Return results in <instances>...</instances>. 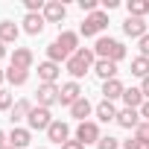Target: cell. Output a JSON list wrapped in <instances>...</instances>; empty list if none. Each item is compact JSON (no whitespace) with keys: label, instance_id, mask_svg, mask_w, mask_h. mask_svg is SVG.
I'll use <instances>...</instances> for the list:
<instances>
[{"label":"cell","instance_id":"cell-1","mask_svg":"<svg viewBox=\"0 0 149 149\" xmlns=\"http://www.w3.org/2000/svg\"><path fill=\"white\" fill-rule=\"evenodd\" d=\"M94 64H97V53H94V50H88V47H79L76 53L67 58L64 70L73 76V82H76V79H82V76H85V73H88Z\"/></svg>","mask_w":149,"mask_h":149},{"label":"cell","instance_id":"cell-2","mask_svg":"<svg viewBox=\"0 0 149 149\" xmlns=\"http://www.w3.org/2000/svg\"><path fill=\"white\" fill-rule=\"evenodd\" d=\"M94 53L100 56V58H108V61H123L126 58V47L117 41V38H108V35H100L97 38V44H94Z\"/></svg>","mask_w":149,"mask_h":149},{"label":"cell","instance_id":"cell-3","mask_svg":"<svg viewBox=\"0 0 149 149\" xmlns=\"http://www.w3.org/2000/svg\"><path fill=\"white\" fill-rule=\"evenodd\" d=\"M105 26H108V15L97 9L94 15H88V18H85V24H82V29H79V32H82L85 38H94V35H100Z\"/></svg>","mask_w":149,"mask_h":149},{"label":"cell","instance_id":"cell-4","mask_svg":"<svg viewBox=\"0 0 149 149\" xmlns=\"http://www.w3.org/2000/svg\"><path fill=\"white\" fill-rule=\"evenodd\" d=\"M26 123H29V129H32V132H47V129H50V123H53V114H50V108L35 105V108L29 111Z\"/></svg>","mask_w":149,"mask_h":149},{"label":"cell","instance_id":"cell-5","mask_svg":"<svg viewBox=\"0 0 149 149\" xmlns=\"http://www.w3.org/2000/svg\"><path fill=\"white\" fill-rule=\"evenodd\" d=\"M76 140H79L82 146H88V143H100V126H97L94 120L79 123V126H76Z\"/></svg>","mask_w":149,"mask_h":149},{"label":"cell","instance_id":"cell-6","mask_svg":"<svg viewBox=\"0 0 149 149\" xmlns=\"http://www.w3.org/2000/svg\"><path fill=\"white\" fill-rule=\"evenodd\" d=\"M67 18V6L61 3V0H47V6H44V21L47 24H61Z\"/></svg>","mask_w":149,"mask_h":149},{"label":"cell","instance_id":"cell-7","mask_svg":"<svg viewBox=\"0 0 149 149\" xmlns=\"http://www.w3.org/2000/svg\"><path fill=\"white\" fill-rule=\"evenodd\" d=\"M58 94H61V88H58V85H38V91H35V97H38V105H41V108L56 105V102H58Z\"/></svg>","mask_w":149,"mask_h":149},{"label":"cell","instance_id":"cell-8","mask_svg":"<svg viewBox=\"0 0 149 149\" xmlns=\"http://www.w3.org/2000/svg\"><path fill=\"white\" fill-rule=\"evenodd\" d=\"M58 76H61V64H56V61H41V64H38V79H41V85H56Z\"/></svg>","mask_w":149,"mask_h":149},{"label":"cell","instance_id":"cell-9","mask_svg":"<svg viewBox=\"0 0 149 149\" xmlns=\"http://www.w3.org/2000/svg\"><path fill=\"white\" fill-rule=\"evenodd\" d=\"M47 137H50L53 143L64 146V143H67V137H70V126H67L64 120H53V123H50V129H47Z\"/></svg>","mask_w":149,"mask_h":149},{"label":"cell","instance_id":"cell-10","mask_svg":"<svg viewBox=\"0 0 149 149\" xmlns=\"http://www.w3.org/2000/svg\"><path fill=\"white\" fill-rule=\"evenodd\" d=\"M76 100H82V88H79V82H64V85H61V94H58V102L70 108Z\"/></svg>","mask_w":149,"mask_h":149},{"label":"cell","instance_id":"cell-11","mask_svg":"<svg viewBox=\"0 0 149 149\" xmlns=\"http://www.w3.org/2000/svg\"><path fill=\"white\" fill-rule=\"evenodd\" d=\"M123 32H126L129 38H137V41H140V38L146 35V21H143V18H126V21H123Z\"/></svg>","mask_w":149,"mask_h":149},{"label":"cell","instance_id":"cell-12","mask_svg":"<svg viewBox=\"0 0 149 149\" xmlns=\"http://www.w3.org/2000/svg\"><path fill=\"white\" fill-rule=\"evenodd\" d=\"M114 123L123 126V129H137L140 126V111L137 108H123V111H117V120Z\"/></svg>","mask_w":149,"mask_h":149},{"label":"cell","instance_id":"cell-13","mask_svg":"<svg viewBox=\"0 0 149 149\" xmlns=\"http://www.w3.org/2000/svg\"><path fill=\"white\" fill-rule=\"evenodd\" d=\"M56 44L67 53V56H73L79 50V35L76 32H70V29H64V32H58V38H56Z\"/></svg>","mask_w":149,"mask_h":149},{"label":"cell","instance_id":"cell-14","mask_svg":"<svg viewBox=\"0 0 149 149\" xmlns=\"http://www.w3.org/2000/svg\"><path fill=\"white\" fill-rule=\"evenodd\" d=\"M123 91H126V85H123L120 79H108V82H102V100H108V102L123 100Z\"/></svg>","mask_w":149,"mask_h":149},{"label":"cell","instance_id":"cell-15","mask_svg":"<svg viewBox=\"0 0 149 149\" xmlns=\"http://www.w3.org/2000/svg\"><path fill=\"white\" fill-rule=\"evenodd\" d=\"M29 140H32V132H29V129L15 126V129L9 132V146H12V149H24V146H29Z\"/></svg>","mask_w":149,"mask_h":149},{"label":"cell","instance_id":"cell-16","mask_svg":"<svg viewBox=\"0 0 149 149\" xmlns=\"http://www.w3.org/2000/svg\"><path fill=\"white\" fill-rule=\"evenodd\" d=\"M94 73L102 79V82H108V79H117V64L114 61H108V58H97V64H94Z\"/></svg>","mask_w":149,"mask_h":149},{"label":"cell","instance_id":"cell-17","mask_svg":"<svg viewBox=\"0 0 149 149\" xmlns=\"http://www.w3.org/2000/svg\"><path fill=\"white\" fill-rule=\"evenodd\" d=\"M44 24H47L44 15H29V12L24 15V32L26 35H41L44 32Z\"/></svg>","mask_w":149,"mask_h":149},{"label":"cell","instance_id":"cell-18","mask_svg":"<svg viewBox=\"0 0 149 149\" xmlns=\"http://www.w3.org/2000/svg\"><path fill=\"white\" fill-rule=\"evenodd\" d=\"M12 67L29 70V67H32V50H29V47H15V53H12Z\"/></svg>","mask_w":149,"mask_h":149},{"label":"cell","instance_id":"cell-19","mask_svg":"<svg viewBox=\"0 0 149 149\" xmlns=\"http://www.w3.org/2000/svg\"><path fill=\"white\" fill-rule=\"evenodd\" d=\"M32 108H35V105H32L29 100H18V102L12 105V111H9V114H12V117H9V120H12V126H15V123H21V120H26Z\"/></svg>","mask_w":149,"mask_h":149},{"label":"cell","instance_id":"cell-20","mask_svg":"<svg viewBox=\"0 0 149 149\" xmlns=\"http://www.w3.org/2000/svg\"><path fill=\"white\" fill-rule=\"evenodd\" d=\"M18 35H21V29H18L15 21H0V41L3 44H15Z\"/></svg>","mask_w":149,"mask_h":149},{"label":"cell","instance_id":"cell-21","mask_svg":"<svg viewBox=\"0 0 149 149\" xmlns=\"http://www.w3.org/2000/svg\"><path fill=\"white\" fill-rule=\"evenodd\" d=\"M91 111H94V105H91L85 97H82V100H76V102L70 105V117H76L79 123H85V120L91 117Z\"/></svg>","mask_w":149,"mask_h":149},{"label":"cell","instance_id":"cell-22","mask_svg":"<svg viewBox=\"0 0 149 149\" xmlns=\"http://www.w3.org/2000/svg\"><path fill=\"white\" fill-rule=\"evenodd\" d=\"M94 111H97V120H100V123H111V120H117V108H114V102H108V100H102Z\"/></svg>","mask_w":149,"mask_h":149},{"label":"cell","instance_id":"cell-23","mask_svg":"<svg viewBox=\"0 0 149 149\" xmlns=\"http://www.w3.org/2000/svg\"><path fill=\"white\" fill-rule=\"evenodd\" d=\"M123 102H126V108H140L146 100H143V91L140 88H126L123 91Z\"/></svg>","mask_w":149,"mask_h":149},{"label":"cell","instance_id":"cell-24","mask_svg":"<svg viewBox=\"0 0 149 149\" xmlns=\"http://www.w3.org/2000/svg\"><path fill=\"white\" fill-rule=\"evenodd\" d=\"M126 9H129V18H146L149 15V0H129Z\"/></svg>","mask_w":149,"mask_h":149},{"label":"cell","instance_id":"cell-25","mask_svg":"<svg viewBox=\"0 0 149 149\" xmlns=\"http://www.w3.org/2000/svg\"><path fill=\"white\" fill-rule=\"evenodd\" d=\"M26 79H29V70H21V67L9 64V70H6V82L9 85H26Z\"/></svg>","mask_w":149,"mask_h":149},{"label":"cell","instance_id":"cell-26","mask_svg":"<svg viewBox=\"0 0 149 149\" xmlns=\"http://www.w3.org/2000/svg\"><path fill=\"white\" fill-rule=\"evenodd\" d=\"M132 73H134V76H140V79H146V76H149V58H146V56L132 58Z\"/></svg>","mask_w":149,"mask_h":149},{"label":"cell","instance_id":"cell-27","mask_svg":"<svg viewBox=\"0 0 149 149\" xmlns=\"http://www.w3.org/2000/svg\"><path fill=\"white\" fill-rule=\"evenodd\" d=\"M67 58H70V56H67V53H64L56 41L47 47V61H56V64H61V61H64V64H67Z\"/></svg>","mask_w":149,"mask_h":149},{"label":"cell","instance_id":"cell-28","mask_svg":"<svg viewBox=\"0 0 149 149\" xmlns=\"http://www.w3.org/2000/svg\"><path fill=\"white\" fill-rule=\"evenodd\" d=\"M134 137H137L143 146H149V123H140V126L134 129Z\"/></svg>","mask_w":149,"mask_h":149},{"label":"cell","instance_id":"cell-29","mask_svg":"<svg viewBox=\"0 0 149 149\" xmlns=\"http://www.w3.org/2000/svg\"><path fill=\"white\" fill-rule=\"evenodd\" d=\"M12 94L6 91V88H0V111H12Z\"/></svg>","mask_w":149,"mask_h":149},{"label":"cell","instance_id":"cell-30","mask_svg":"<svg viewBox=\"0 0 149 149\" xmlns=\"http://www.w3.org/2000/svg\"><path fill=\"white\" fill-rule=\"evenodd\" d=\"M97 149H120V143H117V137H100V143H97Z\"/></svg>","mask_w":149,"mask_h":149},{"label":"cell","instance_id":"cell-31","mask_svg":"<svg viewBox=\"0 0 149 149\" xmlns=\"http://www.w3.org/2000/svg\"><path fill=\"white\" fill-rule=\"evenodd\" d=\"M79 9L88 12V15H94L97 12V0H79Z\"/></svg>","mask_w":149,"mask_h":149},{"label":"cell","instance_id":"cell-32","mask_svg":"<svg viewBox=\"0 0 149 149\" xmlns=\"http://www.w3.org/2000/svg\"><path fill=\"white\" fill-rule=\"evenodd\" d=\"M123 149H146L137 137H129V140H123Z\"/></svg>","mask_w":149,"mask_h":149},{"label":"cell","instance_id":"cell-33","mask_svg":"<svg viewBox=\"0 0 149 149\" xmlns=\"http://www.w3.org/2000/svg\"><path fill=\"white\" fill-rule=\"evenodd\" d=\"M137 47H140V56H146V58H149V32L137 41Z\"/></svg>","mask_w":149,"mask_h":149},{"label":"cell","instance_id":"cell-34","mask_svg":"<svg viewBox=\"0 0 149 149\" xmlns=\"http://www.w3.org/2000/svg\"><path fill=\"white\" fill-rule=\"evenodd\" d=\"M61 149H85V146H82V143H79V140H67V143H64V146H61Z\"/></svg>","mask_w":149,"mask_h":149},{"label":"cell","instance_id":"cell-35","mask_svg":"<svg viewBox=\"0 0 149 149\" xmlns=\"http://www.w3.org/2000/svg\"><path fill=\"white\" fill-rule=\"evenodd\" d=\"M117 6H120L117 0H102V9H108V12H111V9H117Z\"/></svg>","mask_w":149,"mask_h":149},{"label":"cell","instance_id":"cell-36","mask_svg":"<svg viewBox=\"0 0 149 149\" xmlns=\"http://www.w3.org/2000/svg\"><path fill=\"white\" fill-rule=\"evenodd\" d=\"M140 117H146V123H149V100L140 105Z\"/></svg>","mask_w":149,"mask_h":149},{"label":"cell","instance_id":"cell-37","mask_svg":"<svg viewBox=\"0 0 149 149\" xmlns=\"http://www.w3.org/2000/svg\"><path fill=\"white\" fill-rule=\"evenodd\" d=\"M140 91H143V100H149V76L143 79V85H140Z\"/></svg>","mask_w":149,"mask_h":149},{"label":"cell","instance_id":"cell-38","mask_svg":"<svg viewBox=\"0 0 149 149\" xmlns=\"http://www.w3.org/2000/svg\"><path fill=\"white\" fill-rule=\"evenodd\" d=\"M3 58H6V44L0 41V61H3Z\"/></svg>","mask_w":149,"mask_h":149},{"label":"cell","instance_id":"cell-39","mask_svg":"<svg viewBox=\"0 0 149 149\" xmlns=\"http://www.w3.org/2000/svg\"><path fill=\"white\" fill-rule=\"evenodd\" d=\"M6 140H9V137H6L3 132H0V149H3V146H6Z\"/></svg>","mask_w":149,"mask_h":149},{"label":"cell","instance_id":"cell-40","mask_svg":"<svg viewBox=\"0 0 149 149\" xmlns=\"http://www.w3.org/2000/svg\"><path fill=\"white\" fill-rule=\"evenodd\" d=\"M3 79H6V70H0V82H3Z\"/></svg>","mask_w":149,"mask_h":149},{"label":"cell","instance_id":"cell-41","mask_svg":"<svg viewBox=\"0 0 149 149\" xmlns=\"http://www.w3.org/2000/svg\"><path fill=\"white\" fill-rule=\"evenodd\" d=\"M3 149H12V146H9V143H6V146H3Z\"/></svg>","mask_w":149,"mask_h":149},{"label":"cell","instance_id":"cell-42","mask_svg":"<svg viewBox=\"0 0 149 149\" xmlns=\"http://www.w3.org/2000/svg\"><path fill=\"white\" fill-rule=\"evenodd\" d=\"M38 149H44V146H38Z\"/></svg>","mask_w":149,"mask_h":149},{"label":"cell","instance_id":"cell-43","mask_svg":"<svg viewBox=\"0 0 149 149\" xmlns=\"http://www.w3.org/2000/svg\"><path fill=\"white\" fill-rule=\"evenodd\" d=\"M146 149H149V146H146Z\"/></svg>","mask_w":149,"mask_h":149}]
</instances>
